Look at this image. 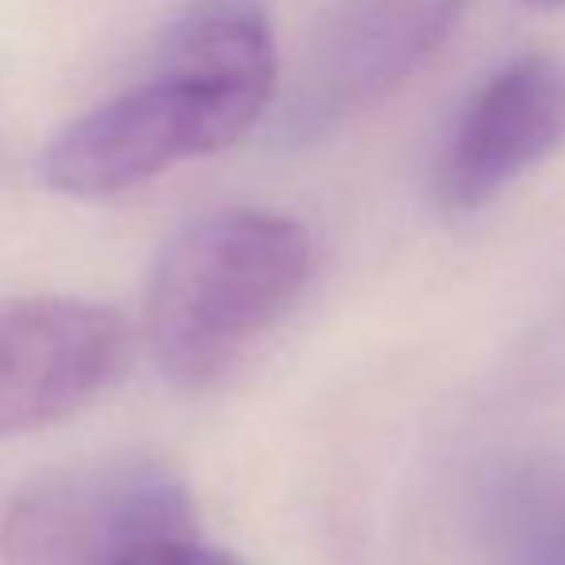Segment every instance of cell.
Wrapping results in <instances>:
<instances>
[{"label":"cell","instance_id":"1","mask_svg":"<svg viewBox=\"0 0 565 565\" xmlns=\"http://www.w3.org/2000/svg\"><path fill=\"white\" fill-rule=\"evenodd\" d=\"M277 89V46L258 0H193L166 31L147 82L93 105L51 139L43 181L105 201L170 166L238 142Z\"/></svg>","mask_w":565,"mask_h":565},{"label":"cell","instance_id":"2","mask_svg":"<svg viewBox=\"0 0 565 565\" xmlns=\"http://www.w3.org/2000/svg\"><path fill=\"white\" fill-rule=\"evenodd\" d=\"M312 277V235L266 209H220L173 231L150 266L142 331L162 377L212 388L289 316Z\"/></svg>","mask_w":565,"mask_h":565},{"label":"cell","instance_id":"3","mask_svg":"<svg viewBox=\"0 0 565 565\" xmlns=\"http://www.w3.org/2000/svg\"><path fill=\"white\" fill-rule=\"evenodd\" d=\"M185 531H201L189 484L154 458H119L20 492L0 523V558L124 565L142 546Z\"/></svg>","mask_w":565,"mask_h":565},{"label":"cell","instance_id":"4","mask_svg":"<svg viewBox=\"0 0 565 565\" xmlns=\"http://www.w3.org/2000/svg\"><path fill=\"white\" fill-rule=\"evenodd\" d=\"M469 0H335L308 43L285 135L312 142L396 93L454 31Z\"/></svg>","mask_w":565,"mask_h":565},{"label":"cell","instance_id":"5","mask_svg":"<svg viewBox=\"0 0 565 565\" xmlns=\"http://www.w3.org/2000/svg\"><path fill=\"white\" fill-rule=\"evenodd\" d=\"M127 323L77 297L0 300V435L35 431L97 401L127 365Z\"/></svg>","mask_w":565,"mask_h":565},{"label":"cell","instance_id":"6","mask_svg":"<svg viewBox=\"0 0 565 565\" xmlns=\"http://www.w3.org/2000/svg\"><path fill=\"white\" fill-rule=\"evenodd\" d=\"M565 142V62L523 54L489 77L458 116L435 166L450 212H477Z\"/></svg>","mask_w":565,"mask_h":565},{"label":"cell","instance_id":"7","mask_svg":"<svg viewBox=\"0 0 565 565\" xmlns=\"http://www.w3.org/2000/svg\"><path fill=\"white\" fill-rule=\"evenodd\" d=\"M508 565H565V484L527 477L504 508Z\"/></svg>","mask_w":565,"mask_h":565},{"label":"cell","instance_id":"8","mask_svg":"<svg viewBox=\"0 0 565 565\" xmlns=\"http://www.w3.org/2000/svg\"><path fill=\"white\" fill-rule=\"evenodd\" d=\"M124 565H243L235 554L220 551L204 539V531H185V535L158 539V543L142 546Z\"/></svg>","mask_w":565,"mask_h":565},{"label":"cell","instance_id":"9","mask_svg":"<svg viewBox=\"0 0 565 565\" xmlns=\"http://www.w3.org/2000/svg\"><path fill=\"white\" fill-rule=\"evenodd\" d=\"M527 4H535V8H562L565 0H527Z\"/></svg>","mask_w":565,"mask_h":565}]
</instances>
